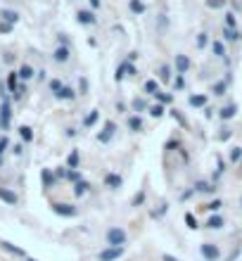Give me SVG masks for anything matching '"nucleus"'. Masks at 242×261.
Wrapping results in <instances>:
<instances>
[{
  "label": "nucleus",
  "mask_w": 242,
  "mask_h": 261,
  "mask_svg": "<svg viewBox=\"0 0 242 261\" xmlns=\"http://www.w3.org/2000/svg\"><path fill=\"white\" fill-rule=\"evenodd\" d=\"M67 164H69V168H76L78 167V152H72V154H69V159H67Z\"/></svg>",
  "instance_id": "bb28decb"
},
{
  "label": "nucleus",
  "mask_w": 242,
  "mask_h": 261,
  "mask_svg": "<svg viewBox=\"0 0 242 261\" xmlns=\"http://www.w3.org/2000/svg\"><path fill=\"white\" fill-rule=\"evenodd\" d=\"M157 100H159V102H171V100H173V97H171V95H164V93H157Z\"/></svg>",
  "instance_id": "a19ab883"
},
{
  "label": "nucleus",
  "mask_w": 242,
  "mask_h": 261,
  "mask_svg": "<svg viewBox=\"0 0 242 261\" xmlns=\"http://www.w3.org/2000/svg\"><path fill=\"white\" fill-rule=\"evenodd\" d=\"M0 200L2 202H7V205H17L19 197L12 192V190H7V187H0Z\"/></svg>",
  "instance_id": "0eeeda50"
},
{
  "label": "nucleus",
  "mask_w": 242,
  "mask_h": 261,
  "mask_svg": "<svg viewBox=\"0 0 242 261\" xmlns=\"http://www.w3.org/2000/svg\"><path fill=\"white\" fill-rule=\"evenodd\" d=\"M7 31H12V24L2 21V24H0V34H7Z\"/></svg>",
  "instance_id": "79ce46f5"
},
{
  "label": "nucleus",
  "mask_w": 242,
  "mask_h": 261,
  "mask_svg": "<svg viewBox=\"0 0 242 261\" xmlns=\"http://www.w3.org/2000/svg\"><path fill=\"white\" fill-rule=\"evenodd\" d=\"M240 205H242V200H240Z\"/></svg>",
  "instance_id": "603ef678"
},
{
  "label": "nucleus",
  "mask_w": 242,
  "mask_h": 261,
  "mask_svg": "<svg viewBox=\"0 0 242 261\" xmlns=\"http://www.w3.org/2000/svg\"><path fill=\"white\" fill-rule=\"evenodd\" d=\"M114 130H116V126H114L112 121H110V124H107V126H105V130H102V133H100V135H97V140H100V143H107V140H112Z\"/></svg>",
  "instance_id": "6e6552de"
},
{
  "label": "nucleus",
  "mask_w": 242,
  "mask_h": 261,
  "mask_svg": "<svg viewBox=\"0 0 242 261\" xmlns=\"http://www.w3.org/2000/svg\"><path fill=\"white\" fill-rule=\"evenodd\" d=\"M145 93H157V81H148L145 83Z\"/></svg>",
  "instance_id": "f704fd0d"
},
{
  "label": "nucleus",
  "mask_w": 242,
  "mask_h": 261,
  "mask_svg": "<svg viewBox=\"0 0 242 261\" xmlns=\"http://www.w3.org/2000/svg\"><path fill=\"white\" fill-rule=\"evenodd\" d=\"M130 10H133V12H143V10H145V5H143V2H138V0H133V2H130Z\"/></svg>",
  "instance_id": "473e14b6"
},
{
  "label": "nucleus",
  "mask_w": 242,
  "mask_h": 261,
  "mask_svg": "<svg viewBox=\"0 0 242 261\" xmlns=\"http://www.w3.org/2000/svg\"><path fill=\"white\" fill-rule=\"evenodd\" d=\"M129 129H133V130H140V129H143V121H140V116H130V119H129Z\"/></svg>",
  "instance_id": "393cba45"
},
{
  "label": "nucleus",
  "mask_w": 242,
  "mask_h": 261,
  "mask_svg": "<svg viewBox=\"0 0 242 261\" xmlns=\"http://www.w3.org/2000/svg\"><path fill=\"white\" fill-rule=\"evenodd\" d=\"M240 157H242V148H233V152H230V159H233V162H238Z\"/></svg>",
  "instance_id": "e433bc0d"
},
{
  "label": "nucleus",
  "mask_w": 242,
  "mask_h": 261,
  "mask_svg": "<svg viewBox=\"0 0 242 261\" xmlns=\"http://www.w3.org/2000/svg\"><path fill=\"white\" fill-rule=\"evenodd\" d=\"M223 36L228 38V40H235V38H238V34H233V29H225V31H223Z\"/></svg>",
  "instance_id": "c03bdc74"
},
{
  "label": "nucleus",
  "mask_w": 242,
  "mask_h": 261,
  "mask_svg": "<svg viewBox=\"0 0 242 261\" xmlns=\"http://www.w3.org/2000/svg\"><path fill=\"white\" fill-rule=\"evenodd\" d=\"M105 183H107V186H112V187H119L121 186V176H116V173H107V176H105Z\"/></svg>",
  "instance_id": "2eb2a0df"
},
{
  "label": "nucleus",
  "mask_w": 242,
  "mask_h": 261,
  "mask_svg": "<svg viewBox=\"0 0 242 261\" xmlns=\"http://www.w3.org/2000/svg\"><path fill=\"white\" fill-rule=\"evenodd\" d=\"M17 78H19V74L17 72H10V76H7V88H10V91H12V93H17Z\"/></svg>",
  "instance_id": "f8f14e48"
},
{
  "label": "nucleus",
  "mask_w": 242,
  "mask_h": 261,
  "mask_svg": "<svg viewBox=\"0 0 242 261\" xmlns=\"http://www.w3.org/2000/svg\"><path fill=\"white\" fill-rule=\"evenodd\" d=\"M40 178H43V186H45V187H50V186H53V183H55V176H53V173H50L48 168H43V173H40Z\"/></svg>",
  "instance_id": "a211bd4d"
},
{
  "label": "nucleus",
  "mask_w": 242,
  "mask_h": 261,
  "mask_svg": "<svg viewBox=\"0 0 242 261\" xmlns=\"http://www.w3.org/2000/svg\"><path fill=\"white\" fill-rule=\"evenodd\" d=\"M10 116H12V110H10V102L7 100H2V105H0V126L7 130L10 126Z\"/></svg>",
  "instance_id": "20e7f679"
},
{
  "label": "nucleus",
  "mask_w": 242,
  "mask_h": 261,
  "mask_svg": "<svg viewBox=\"0 0 242 261\" xmlns=\"http://www.w3.org/2000/svg\"><path fill=\"white\" fill-rule=\"evenodd\" d=\"M214 93H216V95L225 93V83H216V86H214Z\"/></svg>",
  "instance_id": "37998d69"
},
{
  "label": "nucleus",
  "mask_w": 242,
  "mask_h": 261,
  "mask_svg": "<svg viewBox=\"0 0 242 261\" xmlns=\"http://www.w3.org/2000/svg\"><path fill=\"white\" fill-rule=\"evenodd\" d=\"M29 261H36V259H29Z\"/></svg>",
  "instance_id": "3c124183"
},
{
  "label": "nucleus",
  "mask_w": 242,
  "mask_h": 261,
  "mask_svg": "<svg viewBox=\"0 0 242 261\" xmlns=\"http://www.w3.org/2000/svg\"><path fill=\"white\" fill-rule=\"evenodd\" d=\"M206 40H209V38H206V34H200V36H197V48H205Z\"/></svg>",
  "instance_id": "58836bf2"
},
{
  "label": "nucleus",
  "mask_w": 242,
  "mask_h": 261,
  "mask_svg": "<svg viewBox=\"0 0 242 261\" xmlns=\"http://www.w3.org/2000/svg\"><path fill=\"white\" fill-rule=\"evenodd\" d=\"M143 197H145V195H143V192H138V195H135V200H133V202H135V205H140V202H143Z\"/></svg>",
  "instance_id": "de8ad7c7"
},
{
  "label": "nucleus",
  "mask_w": 242,
  "mask_h": 261,
  "mask_svg": "<svg viewBox=\"0 0 242 261\" xmlns=\"http://www.w3.org/2000/svg\"><path fill=\"white\" fill-rule=\"evenodd\" d=\"M2 244V249H7L10 254H17V257H24V249H19V247H15V244H10V242H0Z\"/></svg>",
  "instance_id": "5701e85b"
},
{
  "label": "nucleus",
  "mask_w": 242,
  "mask_h": 261,
  "mask_svg": "<svg viewBox=\"0 0 242 261\" xmlns=\"http://www.w3.org/2000/svg\"><path fill=\"white\" fill-rule=\"evenodd\" d=\"M97 119H100V112H95V110H93V112L83 119V126H88V129H91V126H95V124H97Z\"/></svg>",
  "instance_id": "f3484780"
},
{
  "label": "nucleus",
  "mask_w": 242,
  "mask_h": 261,
  "mask_svg": "<svg viewBox=\"0 0 242 261\" xmlns=\"http://www.w3.org/2000/svg\"><path fill=\"white\" fill-rule=\"evenodd\" d=\"M206 209H209V211H219V209H221V200H214V202H209V205H206Z\"/></svg>",
  "instance_id": "c9c22d12"
},
{
  "label": "nucleus",
  "mask_w": 242,
  "mask_h": 261,
  "mask_svg": "<svg viewBox=\"0 0 242 261\" xmlns=\"http://www.w3.org/2000/svg\"><path fill=\"white\" fill-rule=\"evenodd\" d=\"M55 59H57V62H67V59H69V50H67L64 45H62V48H57V50H55Z\"/></svg>",
  "instance_id": "412c9836"
},
{
  "label": "nucleus",
  "mask_w": 242,
  "mask_h": 261,
  "mask_svg": "<svg viewBox=\"0 0 242 261\" xmlns=\"http://www.w3.org/2000/svg\"><path fill=\"white\" fill-rule=\"evenodd\" d=\"M190 105H192V107H206V95H192V97H190Z\"/></svg>",
  "instance_id": "dca6fc26"
},
{
  "label": "nucleus",
  "mask_w": 242,
  "mask_h": 261,
  "mask_svg": "<svg viewBox=\"0 0 242 261\" xmlns=\"http://www.w3.org/2000/svg\"><path fill=\"white\" fill-rule=\"evenodd\" d=\"M67 178H69L72 183H78V181H81V176H78V171H76V168H72V171H67Z\"/></svg>",
  "instance_id": "c85d7f7f"
},
{
  "label": "nucleus",
  "mask_w": 242,
  "mask_h": 261,
  "mask_svg": "<svg viewBox=\"0 0 242 261\" xmlns=\"http://www.w3.org/2000/svg\"><path fill=\"white\" fill-rule=\"evenodd\" d=\"M74 88H64V86H62V91H59V93H57V97H59V100H74Z\"/></svg>",
  "instance_id": "aec40b11"
},
{
  "label": "nucleus",
  "mask_w": 242,
  "mask_h": 261,
  "mask_svg": "<svg viewBox=\"0 0 242 261\" xmlns=\"http://www.w3.org/2000/svg\"><path fill=\"white\" fill-rule=\"evenodd\" d=\"M164 261H178L176 257H171V254H164Z\"/></svg>",
  "instance_id": "09e8293b"
},
{
  "label": "nucleus",
  "mask_w": 242,
  "mask_h": 261,
  "mask_svg": "<svg viewBox=\"0 0 242 261\" xmlns=\"http://www.w3.org/2000/svg\"><path fill=\"white\" fill-rule=\"evenodd\" d=\"M240 36H242V34H240Z\"/></svg>",
  "instance_id": "864d4df0"
},
{
  "label": "nucleus",
  "mask_w": 242,
  "mask_h": 261,
  "mask_svg": "<svg viewBox=\"0 0 242 261\" xmlns=\"http://www.w3.org/2000/svg\"><path fill=\"white\" fill-rule=\"evenodd\" d=\"M91 2H93V7H97V5H100V0H91Z\"/></svg>",
  "instance_id": "8fccbe9b"
},
{
  "label": "nucleus",
  "mask_w": 242,
  "mask_h": 261,
  "mask_svg": "<svg viewBox=\"0 0 242 261\" xmlns=\"http://www.w3.org/2000/svg\"><path fill=\"white\" fill-rule=\"evenodd\" d=\"M50 91L57 95L59 91H62V83H59V81H50Z\"/></svg>",
  "instance_id": "4c0bfd02"
},
{
  "label": "nucleus",
  "mask_w": 242,
  "mask_h": 261,
  "mask_svg": "<svg viewBox=\"0 0 242 261\" xmlns=\"http://www.w3.org/2000/svg\"><path fill=\"white\" fill-rule=\"evenodd\" d=\"M149 114H152L154 119H159V116L164 114V107H162V105H154V107H149Z\"/></svg>",
  "instance_id": "cd10ccee"
},
{
  "label": "nucleus",
  "mask_w": 242,
  "mask_h": 261,
  "mask_svg": "<svg viewBox=\"0 0 242 261\" xmlns=\"http://www.w3.org/2000/svg\"><path fill=\"white\" fill-rule=\"evenodd\" d=\"M214 55H216V57H223L225 55V45L221 43V40H216V43H214Z\"/></svg>",
  "instance_id": "a878e982"
},
{
  "label": "nucleus",
  "mask_w": 242,
  "mask_h": 261,
  "mask_svg": "<svg viewBox=\"0 0 242 261\" xmlns=\"http://www.w3.org/2000/svg\"><path fill=\"white\" fill-rule=\"evenodd\" d=\"M200 252H202V257L209 261H216L221 257V252H219V247H214V244H202L200 247Z\"/></svg>",
  "instance_id": "39448f33"
},
{
  "label": "nucleus",
  "mask_w": 242,
  "mask_h": 261,
  "mask_svg": "<svg viewBox=\"0 0 242 261\" xmlns=\"http://www.w3.org/2000/svg\"><path fill=\"white\" fill-rule=\"evenodd\" d=\"M126 76H135V67L129 64V62H124V64L116 69V81H124Z\"/></svg>",
  "instance_id": "423d86ee"
},
{
  "label": "nucleus",
  "mask_w": 242,
  "mask_h": 261,
  "mask_svg": "<svg viewBox=\"0 0 242 261\" xmlns=\"http://www.w3.org/2000/svg\"><path fill=\"white\" fill-rule=\"evenodd\" d=\"M235 112H238V107H235V105H228V107H223V110L219 112V116H221V119H233Z\"/></svg>",
  "instance_id": "ddd939ff"
},
{
  "label": "nucleus",
  "mask_w": 242,
  "mask_h": 261,
  "mask_svg": "<svg viewBox=\"0 0 242 261\" xmlns=\"http://www.w3.org/2000/svg\"><path fill=\"white\" fill-rule=\"evenodd\" d=\"M5 148H7V138H0V157H2Z\"/></svg>",
  "instance_id": "a18cd8bd"
},
{
  "label": "nucleus",
  "mask_w": 242,
  "mask_h": 261,
  "mask_svg": "<svg viewBox=\"0 0 242 261\" xmlns=\"http://www.w3.org/2000/svg\"><path fill=\"white\" fill-rule=\"evenodd\" d=\"M145 107H148V105H145L143 100H133V110H135V112H143Z\"/></svg>",
  "instance_id": "72a5a7b5"
},
{
  "label": "nucleus",
  "mask_w": 242,
  "mask_h": 261,
  "mask_svg": "<svg viewBox=\"0 0 242 261\" xmlns=\"http://www.w3.org/2000/svg\"><path fill=\"white\" fill-rule=\"evenodd\" d=\"M19 135H21V140H26V143L34 140V130L29 129V126H21V129H19Z\"/></svg>",
  "instance_id": "4be33fe9"
},
{
  "label": "nucleus",
  "mask_w": 242,
  "mask_h": 261,
  "mask_svg": "<svg viewBox=\"0 0 242 261\" xmlns=\"http://www.w3.org/2000/svg\"><path fill=\"white\" fill-rule=\"evenodd\" d=\"M223 225V216H219V214H214L209 221H206V228H211V230H219Z\"/></svg>",
  "instance_id": "9b49d317"
},
{
  "label": "nucleus",
  "mask_w": 242,
  "mask_h": 261,
  "mask_svg": "<svg viewBox=\"0 0 242 261\" xmlns=\"http://www.w3.org/2000/svg\"><path fill=\"white\" fill-rule=\"evenodd\" d=\"M206 5L211 7V10H219V7H223L225 0H206Z\"/></svg>",
  "instance_id": "7c9ffc66"
},
{
  "label": "nucleus",
  "mask_w": 242,
  "mask_h": 261,
  "mask_svg": "<svg viewBox=\"0 0 242 261\" xmlns=\"http://www.w3.org/2000/svg\"><path fill=\"white\" fill-rule=\"evenodd\" d=\"M78 21H81V24H91V26H93L97 19H95L93 12H88V10H81V12H78Z\"/></svg>",
  "instance_id": "9d476101"
},
{
  "label": "nucleus",
  "mask_w": 242,
  "mask_h": 261,
  "mask_svg": "<svg viewBox=\"0 0 242 261\" xmlns=\"http://www.w3.org/2000/svg\"><path fill=\"white\" fill-rule=\"evenodd\" d=\"M86 190H88V183H83V181H78V183H74V195H76V197L86 195Z\"/></svg>",
  "instance_id": "b1692460"
},
{
  "label": "nucleus",
  "mask_w": 242,
  "mask_h": 261,
  "mask_svg": "<svg viewBox=\"0 0 242 261\" xmlns=\"http://www.w3.org/2000/svg\"><path fill=\"white\" fill-rule=\"evenodd\" d=\"M225 24H228V29H230V26L235 24V19H233V15H228V17H225Z\"/></svg>",
  "instance_id": "49530a36"
},
{
  "label": "nucleus",
  "mask_w": 242,
  "mask_h": 261,
  "mask_svg": "<svg viewBox=\"0 0 242 261\" xmlns=\"http://www.w3.org/2000/svg\"><path fill=\"white\" fill-rule=\"evenodd\" d=\"M195 190H200V192H211V190H214V186H211V183H197V186H195Z\"/></svg>",
  "instance_id": "c756f323"
},
{
  "label": "nucleus",
  "mask_w": 242,
  "mask_h": 261,
  "mask_svg": "<svg viewBox=\"0 0 242 261\" xmlns=\"http://www.w3.org/2000/svg\"><path fill=\"white\" fill-rule=\"evenodd\" d=\"M176 69H178V74H186L187 69H190V59L186 55H178L176 57Z\"/></svg>",
  "instance_id": "1a4fd4ad"
},
{
  "label": "nucleus",
  "mask_w": 242,
  "mask_h": 261,
  "mask_svg": "<svg viewBox=\"0 0 242 261\" xmlns=\"http://www.w3.org/2000/svg\"><path fill=\"white\" fill-rule=\"evenodd\" d=\"M107 242L112 244V247H124V242H126V233H124L121 228H110V233H107Z\"/></svg>",
  "instance_id": "f257e3e1"
},
{
  "label": "nucleus",
  "mask_w": 242,
  "mask_h": 261,
  "mask_svg": "<svg viewBox=\"0 0 242 261\" xmlns=\"http://www.w3.org/2000/svg\"><path fill=\"white\" fill-rule=\"evenodd\" d=\"M159 76H162V78H167V81H168V76H171V69H168L167 64H164V67L159 69Z\"/></svg>",
  "instance_id": "ea45409f"
},
{
  "label": "nucleus",
  "mask_w": 242,
  "mask_h": 261,
  "mask_svg": "<svg viewBox=\"0 0 242 261\" xmlns=\"http://www.w3.org/2000/svg\"><path fill=\"white\" fill-rule=\"evenodd\" d=\"M53 211H55L57 216H67V219L76 216V206L64 205V202H57V205H53Z\"/></svg>",
  "instance_id": "7ed1b4c3"
},
{
  "label": "nucleus",
  "mask_w": 242,
  "mask_h": 261,
  "mask_svg": "<svg viewBox=\"0 0 242 261\" xmlns=\"http://www.w3.org/2000/svg\"><path fill=\"white\" fill-rule=\"evenodd\" d=\"M2 19H5L7 24H17L19 15H17V12H15V10H2Z\"/></svg>",
  "instance_id": "4468645a"
},
{
  "label": "nucleus",
  "mask_w": 242,
  "mask_h": 261,
  "mask_svg": "<svg viewBox=\"0 0 242 261\" xmlns=\"http://www.w3.org/2000/svg\"><path fill=\"white\" fill-rule=\"evenodd\" d=\"M186 224H187V228H192V230L197 228V221H195V216H192V214H186Z\"/></svg>",
  "instance_id": "2f4dec72"
},
{
  "label": "nucleus",
  "mask_w": 242,
  "mask_h": 261,
  "mask_svg": "<svg viewBox=\"0 0 242 261\" xmlns=\"http://www.w3.org/2000/svg\"><path fill=\"white\" fill-rule=\"evenodd\" d=\"M124 254V247H107V249H102L100 252V261H114V259H119Z\"/></svg>",
  "instance_id": "f03ea898"
},
{
  "label": "nucleus",
  "mask_w": 242,
  "mask_h": 261,
  "mask_svg": "<svg viewBox=\"0 0 242 261\" xmlns=\"http://www.w3.org/2000/svg\"><path fill=\"white\" fill-rule=\"evenodd\" d=\"M17 74H19V78H24V81H29V78H34V69H31L29 64H24V67L19 69Z\"/></svg>",
  "instance_id": "6ab92c4d"
}]
</instances>
